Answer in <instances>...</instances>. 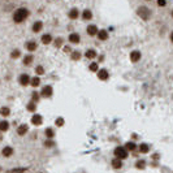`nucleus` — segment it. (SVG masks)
<instances>
[{"mask_svg":"<svg viewBox=\"0 0 173 173\" xmlns=\"http://www.w3.org/2000/svg\"><path fill=\"white\" fill-rule=\"evenodd\" d=\"M95 56H97V52L94 51V50H89V51H86V57H87V59H94Z\"/></svg>","mask_w":173,"mask_h":173,"instance_id":"412c9836","label":"nucleus"},{"mask_svg":"<svg viewBox=\"0 0 173 173\" xmlns=\"http://www.w3.org/2000/svg\"><path fill=\"white\" fill-rule=\"evenodd\" d=\"M26 48H27L29 51H35V50H37V43L35 42H27Z\"/></svg>","mask_w":173,"mask_h":173,"instance_id":"dca6fc26","label":"nucleus"},{"mask_svg":"<svg viewBox=\"0 0 173 173\" xmlns=\"http://www.w3.org/2000/svg\"><path fill=\"white\" fill-rule=\"evenodd\" d=\"M46 135L48 137V138H52V137H54V130H52L51 128L46 129Z\"/></svg>","mask_w":173,"mask_h":173,"instance_id":"cd10ccee","label":"nucleus"},{"mask_svg":"<svg viewBox=\"0 0 173 173\" xmlns=\"http://www.w3.org/2000/svg\"><path fill=\"white\" fill-rule=\"evenodd\" d=\"M11 56L13 57V59H17V57L20 56V51H18V50H14V51L11 54Z\"/></svg>","mask_w":173,"mask_h":173,"instance_id":"7c9ffc66","label":"nucleus"},{"mask_svg":"<svg viewBox=\"0 0 173 173\" xmlns=\"http://www.w3.org/2000/svg\"><path fill=\"white\" fill-rule=\"evenodd\" d=\"M31 61H33V56H30V55H29V56H25V59H23V64H25V65H29Z\"/></svg>","mask_w":173,"mask_h":173,"instance_id":"a878e982","label":"nucleus"},{"mask_svg":"<svg viewBox=\"0 0 173 173\" xmlns=\"http://www.w3.org/2000/svg\"><path fill=\"white\" fill-rule=\"evenodd\" d=\"M115 156H116V159H126L128 158V152H126V150H125L124 147H117L116 150H115Z\"/></svg>","mask_w":173,"mask_h":173,"instance_id":"7ed1b4c3","label":"nucleus"},{"mask_svg":"<svg viewBox=\"0 0 173 173\" xmlns=\"http://www.w3.org/2000/svg\"><path fill=\"white\" fill-rule=\"evenodd\" d=\"M69 42H72V43H78V42H80V35L76 34V33L70 34V35H69Z\"/></svg>","mask_w":173,"mask_h":173,"instance_id":"f8f14e48","label":"nucleus"},{"mask_svg":"<svg viewBox=\"0 0 173 173\" xmlns=\"http://www.w3.org/2000/svg\"><path fill=\"white\" fill-rule=\"evenodd\" d=\"M61 42H62L61 38H57L56 42H55V46H56V47H60V46H61Z\"/></svg>","mask_w":173,"mask_h":173,"instance_id":"c9c22d12","label":"nucleus"},{"mask_svg":"<svg viewBox=\"0 0 173 173\" xmlns=\"http://www.w3.org/2000/svg\"><path fill=\"white\" fill-rule=\"evenodd\" d=\"M145 164H146V163L143 162V160H138L137 164H135V167L138 168V169H142V168H145Z\"/></svg>","mask_w":173,"mask_h":173,"instance_id":"bb28decb","label":"nucleus"},{"mask_svg":"<svg viewBox=\"0 0 173 173\" xmlns=\"http://www.w3.org/2000/svg\"><path fill=\"white\" fill-rule=\"evenodd\" d=\"M51 40H52V38H51V35H50V34H44L42 37V43H43V44H48V43H51Z\"/></svg>","mask_w":173,"mask_h":173,"instance_id":"2eb2a0df","label":"nucleus"},{"mask_svg":"<svg viewBox=\"0 0 173 173\" xmlns=\"http://www.w3.org/2000/svg\"><path fill=\"white\" fill-rule=\"evenodd\" d=\"M25 172V168H16V169H12L9 173H23Z\"/></svg>","mask_w":173,"mask_h":173,"instance_id":"c85d7f7f","label":"nucleus"},{"mask_svg":"<svg viewBox=\"0 0 173 173\" xmlns=\"http://www.w3.org/2000/svg\"><path fill=\"white\" fill-rule=\"evenodd\" d=\"M42 26H43V23L40 22V21H37V22L33 25V31H34V33H38V31H40Z\"/></svg>","mask_w":173,"mask_h":173,"instance_id":"4468645a","label":"nucleus"},{"mask_svg":"<svg viewBox=\"0 0 173 173\" xmlns=\"http://www.w3.org/2000/svg\"><path fill=\"white\" fill-rule=\"evenodd\" d=\"M37 73L38 74H44V69H43V66H37Z\"/></svg>","mask_w":173,"mask_h":173,"instance_id":"72a5a7b5","label":"nucleus"},{"mask_svg":"<svg viewBox=\"0 0 173 173\" xmlns=\"http://www.w3.org/2000/svg\"><path fill=\"white\" fill-rule=\"evenodd\" d=\"M27 109L29 111H35V104L34 103H30V104L27 105Z\"/></svg>","mask_w":173,"mask_h":173,"instance_id":"f704fd0d","label":"nucleus"},{"mask_svg":"<svg viewBox=\"0 0 173 173\" xmlns=\"http://www.w3.org/2000/svg\"><path fill=\"white\" fill-rule=\"evenodd\" d=\"M82 17H83V20H90V18L93 17V13H91V11H89V9H86V11H83Z\"/></svg>","mask_w":173,"mask_h":173,"instance_id":"a211bd4d","label":"nucleus"},{"mask_svg":"<svg viewBox=\"0 0 173 173\" xmlns=\"http://www.w3.org/2000/svg\"><path fill=\"white\" fill-rule=\"evenodd\" d=\"M30 82H31V86H34V87H35V86H38L40 83V80L38 78V77H34V78H31Z\"/></svg>","mask_w":173,"mask_h":173,"instance_id":"b1692460","label":"nucleus"},{"mask_svg":"<svg viewBox=\"0 0 173 173\" xmlns=\"http://www.w3.org/2000/svg\"><path fill=\"white\" fill-rule=\"evenodd\" d=\"M112 165H113V168H116V169H119V168L122 167V163L120 159H113L112 160Z\"/></svg>","mask_w":173,"mask_h":173,"instance_id":"f3484780","label":"nucleus"},{"mask_svg":"<svg viewBox=\"0 0 173 173\" xmlns=\"http://www.w3.org/2000/svg\"><path fill=\"white\" fill-rule=\"evenodd\" d=\"M170 40H172V42H173V33H172V34H170Z\"/></svg>","mask_w":173,"mask_h":173,"instance_id":"a19ab883","label":"nucleus"},{"mask_svg":"<svg viewBox=\"0 0 173 173\" xmlns=\"http://www.w3.org/2000/svg\"><path fill=\"white\" fill-rule=\"evenodd\" d=\"M139 150H141V152L146 154V152H148V150H150V147H148V145H146V143H142V145L139 146Z\"/></svg>","mask_w":173,"mask_h":173,"instance_id":"5701e85b","label":"nucleus"},{"mask_svg":"<svg viewBox=\"0 0 173 173\" xmlns=\"http://www.w3.org/2000/svg\"><path fill=\"white\" fill-rule=\"evenodd\" d=\"M9 113H11V111H9L8 107L0 108V115H1V116H9Z\"/></svg>","mask_w":173,"mask_h":173,"instance_id":"6ab92c4d","label":"nucleus"},{"mask_svg":"<svg viewBox=\"0 0 173 173\" xmlns=\"http://www.w3.org/2000/svg\"><path fill=\"white\" fill-rule=\"evenodd\" d=\"M98 78L102 80V81L107 80V78H108V72L105 70V69H100V70L98 72Z\"/></svg>","mask_w":173,"mask_h":173,"instance_id":"423d86ee","label":"nucleus"},{"mask_svg":"<svg viewBox=\"0 0 173 173\" xmlns=\"http://www.w3.org/2000/svg\"><path fill=\"white\" fill-rule=\"evenodd\" d=\"M27 16H29V11H27V9H26V8H20V9H17V11L14 12L13 21H14V22H17V23H20V22H22V21L25 20Z\"/></svg>","mask_w":173,"mask_h":173,"instance_id":"f257e3e1","label":"nucleus"},{"mask_svg":"<svg viewBox=\"0 0 173 173\" xmlns=\"http://www.w3.org/2000/svg\"><path fill=\"white\" fill-rule=\"evenodd\" d=\"M52 87L51 86H44L43 87V90H42V97H44V98H50L52 95Z\"/></svg>","mask_w":173,"mask_h":173,"instance_id":"20e7f679","label":"nucleus"},{"mask_svg":"<svg viewBox=\"0 0 173 173\" xmlns=\"http://www.w3.org/2000/svg\"><path fill=\"white\" fill-rule=\"evenodd\" d=\"M44 146H47V147H52V146H54V142H52V141H48V142H44Z\"/></svg>","mask_w":173,"mask_h":173,"instance_id":"e433bc0d","label":"nucleus"},{"mask_svg":"<svg viewBox=\"0 0 173 173\" xmlns=\"http://www.w3.org/2000/svg\"><path fill=\"white\" fill-rule=\"evenodd\" d=\"M138 14H139V17H142V20H146L147 21L148 18H150V9L146 8V7H139L138 8Z\"/></svg>","mask_w":173,"mask_h":173,"instance_id":"f03ea898","label":"nucleus"},{"mask_svg":"<svg viewBox=\"0 0 173 173\" xmlns=\"http://www.w3.org/2000/svg\"><path fill=\"white\" fill-rule=\"evenodd\" d=\"M29 128H27V125H20L17 129V133L20 134V135H25L26 133H27Z\"/></svg>","mask_w":173,"mask_h":173,"instance_id":"6e6552de","label":"nucleus"},{"mask_svg":"<svg viewBox=\"0 0 173 173\" xmlns=\"http://www.w3.org/2000/svg\"><path fill=\"white\" fill-rule=\"evenodd\" d=\"M72 59H73V60H80L81 59V54L78 51H73V52H72Z\"/></svg>","mask_w":173,"mask_h":173,"instance_id":"393cba45","label":"nucleus"},{"mask_svg":"<svg viewBox=\"0 0 173 173\" xmlns=\"http://www.w3.org/2000/svg\"><path fill=\"white\" fill-rule=\"evenodd\" d=\"M69 17H70L72 20H76V18L78 17V11H77V9H72V11L69 12Z\"/></svg>","mask_w":173,"mask_h":173,"instance_id":"4be33fe9","label":"nucleus"},{"mask_svg":"<svg viewBox=\"0 0 173 173\" xmlns=\"http://www.w3.org/2000/svg\"><path fill=\"white\" fill-rule=\"evenodd\" d=\"M8 128H9L8 122H7V121H0V130L5 131V130H8Z\"/></svg>","mask_w":173,"mask_h":173,"instance_id":"aec40b11","label":"nucleus"},{"mask_svg":"<svg viewBox=\"0 0 173 173\" xmlns=\"http://www.w3.org/2000/svg\"><path fill=\"white\" fill-rule=\"evenodd\" d=\"M87 33H89V35H95L99 31H98V27L95 25H90V26H87Z\"/></svg>","mask_w":173,"mask_h":173,"instance_id":"1a4fd4ad","label":"nucleus"},{"mask_svg":"<svg viewBox=\"0 0 173 173\" xmlns=\"http://www.w3.org/2000/svg\"><path fill=\"white\" fill-rule=\"evenodd\" d=\"M90 70H93V72H97L98 70V64H97V62H93V64H90Z\"/></svg>","mask_w":173,"mask_h":173,"instance_id":"2f4dec72","label":"nucleus"},{"mask_svg":"<svg viewBox=\"0 0 173 173\" xmlns=\"http://www.w3.org/2000/svg\"><path fill=\"white\" fill-rule=\"evenodd\" d=\"M0 170H1V168H0Z\"/></svg>","mask_w":173,"mask_h":173,"instance_id":"79ce46f5","label":"nucleus"},{"mask_svg":"<svg viewBox=\"0 0 173 173\" xmlns=\"http://www.w3.org/2000/svg\"><path fill=\"white\" fill-rule=\"evenodd\" d=\"M56 125L57 126H62V125H64V119H61V117L56 119Z\"/></svg>","mask_w":173,"mask_h":173,"instance_id":"473e14b6","label":"nucleus"},{"mask_svg":"<svg viewBox=\"0 0 173 173\" xmlns=\"http://www.w3.org/2000/svg\"><path fill=\"white\" fill-rule=\"evenodd\" d=\"M1 154H3L5 158H9V156L13 154V148H12V147H4L3 151H1Z\"/></svg>","mask_w":173,"mask_h":173,"instance_id":"9b49d317","label":"nucleus"},{"mask_svg":"<svg viewBox=\"0 0 173 173\" xmlns=\"http://www.w3.org/2000/svg\"><path fill=\"white\" fill-rule=\"evenodd\" d=\"M139 59H141V52H139V51H133V52L130 54V60H131V62H137Z\"/></svg>","mask_w":173,"mask_h":173,"instance_id":"39448f33","label":"nucleus"},{"mask_svg":"<svg viewBox=\"0 0 173 173\" xmlns=\"http://www.w3.org/2000/svg\"><path fill=\"white\" fill-rule=\"evenodd\" d=\"M98 38H99L100 40H105L108 38V33L105 30H100L99 33H98Z\"/></svg>","mask_w":173,"mask_h":173,"instance_id":"ddd939ff","label":"nucleus"},{"mask_svg":"<svg viewBox=\"0 0 173 173\" xmlns=\"http://www.w3.org/2000/svg\"><path fill=\"white\" fill-rule=\"evenodd\" d=\"M38 99H39V95H38V93H34V94H33V100H35V102H37Z\"/></svg>","mask_w":173,"mask_h":173,"instance_id":"4c0bfd02","label":"nucleus"},{"mask_svg":"<svg viewBox=\"0 0 173 173\" xmlns=\"http://www.w3.org/2000/svg\"><path fill=\"white\" fill-rule=\"evenodd\" d=\"M29 81H30V78H29L27 74H22V76H20V83L22 86H26L29 83Z\"/></svg>","mask_w":173,"mask_h":173,"instance_id":"9d476101","label":"nucleus"},{"mask_svg":"<svg viewBox=\"0 0 173 173\" xmlns=\"http://www.w3.org/2000/svg\"><path fill=\"white\" fill-rule=\"evenodd\" d=\"M64 51H65V52H69V51H70V48H69V47H64Z\"/></svg>","mask_w":173,"mask_h":173,"instance_id":"ea45409f","label":"nucleus"},{"mask_svg":"<svg viewBox=\"0 0 173 173\" xmlns=\"http://www.w3.org/2000/svg\"><path fill=\"white\" fill-rule=\"evenodd\" d=\"M125 146H126V148H128V150H131V151H133L134 148H135V145H134L133 142H128Z\"/></svg>","mask_w":173,"mask_h":173,"instance_id":"c756f323","label":"nucleus"},{"mask_svg":"<svg viewBox=\"0 0 173 173\" xmlns=\"http://www.w3.org/2000/svg\"><path fill=\"white\" fill-rule=\"evenodd\" d=\"M42 116L40 115H34V116L31 117V122L34 125H42Z\"/></svg>","mask_w":173,"mask_h":173,"instance_id":"0eeeda50","label":"nucleus"},{"mask_svg":"<svg viewBox=\"0 0 173 173\" xmlns=\"http://www.w3.org/2000/svg\"><path fill=\"white\" fill-rule=\"evenodd\" d=\"M158 4H159V5H160V7H164V5H165V4H167V3H165L164 0H159V1H158Z\"/></svg>","mask_w":173,"mask_h":173,"instance_id":"58836bf2","label":"nucleus"}]
</instances>
